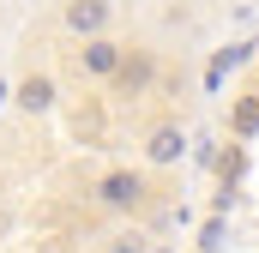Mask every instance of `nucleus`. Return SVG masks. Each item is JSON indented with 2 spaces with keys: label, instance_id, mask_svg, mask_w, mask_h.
Listing matches in <instances>:
<instances>
[{
  "label": "nucleus",
  "instance_id": "f257e3e1",
  "mask_svg": "<svg viewBox=\"0 0 259 253\" xmlns=\"http://www.w3.org/2000/svg\"><path fill=\"white\" fill-rule=\"evenodd\" d=\"M91 199H97L103 211H115V217H133V211L151 205V175H145V169H109V175H97Z\"/></svg>",
  "mask_w": 259,
  "mask_h": 253
},
{
  "label": "nucleus",
  "instance_id": "f03ea898",
  "mask_svg": "<svg viewBox=\"0 0 259 253\" xmlns=\"http://www.w3.org/2000/svg\"><path fill=\"white\" fill-rule=\"evenodd\" d=\"M121 55H127V43H121V36H84V43L72 49V72H78V78H91V85H109V78H115V66H121Z\"/></svg>",
  "mask_w": 259,
  "mask_h": 253
},
{
  "label": "nucleus",
  "instance_id": "7ed1b4c3",
  "mask_svg": "<svg viewBox=\"0 0 259 253\" xmlns=\"http://www.w3.org/2000/svg\"><path fill=\"white\" fill-rule=\"evenodd\" d=\"M157 85V49H145V43H127V55H121V66H115V78H109V91L115 97H145Z\"/></svg>",
  "mask_w": 259,
  "mask_h": 253
},
{
  "label": "nucleus",
  "instance_id": "20e7f679",
  "mask_svg": "<svg viewBox=\"0 0 259 253\" xmlns=\"http://www.w3.org/2000/svg\"><path fill=\"white\" fill-rule=\"evenodd\" d=\"M109 24H115V0H61V30L72 43L109 36Z\"/></svg>",
  "mask_w": 259,
  "mask_h": 253
},
{
  "label": "nucleus",
  "instance_id": "39448f33",
  "mask_svg": "<svg viewBox=\"0 0 259 253\" xmlns=\"http://www.w3.org/2000/svg\"><path fill=\"white\" fill-rule=\"evenodd\" d=\"M181 157H187V126L181 121H157L145 133V163L151 169H175Z\"/></svg>",
  "mask_w": 259,
  "mask_h": 253
},
{
  "label": "nucleus",
  "instance_id": "423d86ee",
  "mask_svg": "<svg viewBox=\"0 0 259 253\" xmlns=\"http://www.w3.org/2000/svg\"><path fill=\"white\" fill-rule=\"evenodd\" d=\"M12 109H24V115H55V78H49V72H24V78L12 85Z\"/></svg>",
  "mask_w": 259,
  "mask_h": 253
},
{
  "label": "nucleus",
  "instance_id": "0eeeda50",
  "mask_svg": "<svg viewBox=\"0 0 259 253\" xmlns=\"http://www.w3.org/2000/svg\"><path fill=\"white\" fill-rule=\"evenodd\" d=\"M103 253H151V235L127 223V229H115V235H103Z\"/></svg>",
  "mask_w": 259,
  "mask_h": 253
},
{
  "label": "nucleus",
  "instance_id": "6e6552de",
  "mask_svg": "<svg viewBox=\"0 0 259 253\" xmlns=\"http://www.w3.org/2000/svg\"><path fill=\"white\" fill-rule=\"evenodd\" d=\"M229 133H235V139H253V133H259V97H241V103H235Z\"/></svg>",
  "mask_w": 259,
  "mask_h": 253
},
{
  "label": "nucleus",
  "instance_id": "1a4fd4ad",
  "mask_svg": "<svg viewBox=\"0 0 259 253\" xmlns=\"http://www.w3.org/2000/svg\"><path fill=\"white\" fill-rule=\"evenodd\" d=\"M6 103H12V85H6V78H0V109H6Z\"/></svg>",
  "mask_w": 259,
  "mask_h": 253
},
{
  "label": "nucleus",
  "instance_id": "9d476101",
  "mask_svg": "<svg viewBox=\"0 0 259 253\" xmlns=\"http://www.w3.org/2000/svg\"><path fill=\"white\" fill-rule=\"evenodd\" d=\"M151 253H175V247H151Z\"/></svg>",
  "mask_w": 259,
  "mask_h": 253
}]
</instances>
